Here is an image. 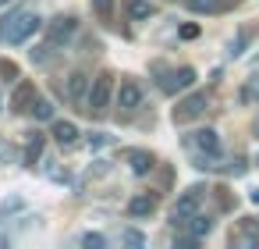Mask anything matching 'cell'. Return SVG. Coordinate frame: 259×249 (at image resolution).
I'll list each match as a JSON object with an SVG mask.
<instances>
[{
  "label": "cell",
  "instance_id": "1",
  "mask_svg": "<svg viewBox=\"0 0 259 249\" xmlns=\"http://www.w3.org/2000/svg\"><path fill=\"white\" fill-rule=\"evenodd\" d=\"M43 29V18L36 15V11H15V15H8V18H0V40L4 43H25V40H32L36 32Z\"/></svg>",
  "mask_w": 259,
  "mask_h": 249
},
{
  "label": "cell",
  "instance_id": "2",
  "mask_svg": "<svg viewBox=\"0 0 259 249\" xmlns=\"http://www.w3.org/2000/svg\"><path fill=\"white\" fill-rule=\"evenodd\" d=\"M110 96H114V75H96L93 79V86H89V111L93 114H100V111H107V103H110Z\"/></svg>",
  "mask_w": 259,
  "mask_h": 249
},
{
  "label": "cell",
  "instance_id": "3",
  "mask_svg": "<svg viewBox=\"0 0 259 249\" xmlns=\"http://www.w3.org/2000/svg\"><path fill=\"white\" fill-rule=\"evenodd\" d=\"M75 32H78V18H75V15H57V18H50L47 36H50V43H54V47L71 43V40H75Z\"/></svg>",
  "mask_w": 259,
  "mask_h": 249
},
{
  "label": "cell",
  "instance_id": "4",
  "mask_svg": "<svg viewBox=\"0 0 259 249\" xmlns=\"http://www.w3.org/2000/svg\"><path fill=\"white\" fill-rule=\"evenodd\" d=\"M206 93H192V96H185L178 107H174V125H188V121H195V118H202V111H206Z\"/></svg>",
  "mask_w": 259,
  "mask_h": 249
},
{
  "label": "cell",
  "instance_id": "5",
  "mask_svg": "<svg viewBox=\"0 0 259 249\" xmlns=\"http://www.w3.org/2000/svg\"><path fill=\"white\" fill-rule=\"evenodd\" d=\"M199 203H202V189L195 185V189H188L178 203H174V210H170V217H174V224H185L192 214H199Z\"/></svg>",
  "mask_w": 259,
  "mask_h": 249
},
{
  "label": "cell",
  "instance_id": "6",
  "mask_svg": "<svg viewBox=\"0 0 259 249\" xmlns=\"http://www.w3.org/2000/svg\"><path fill=\"white\" fill-rule=\"evenodd\" d=\"M192 82H195V72H192V68H178V72H170V75L160 79V89H163L167 96H174L178 89H188Z\"/></svg>",
  "mask_w": 259,
  "mask_h": 249
},
{
  "label": "cell",
  "instance_id": "7",
  "mask_svg": "<svg viewBox=\"0 0 259 249\" xmlns=\"http://www.w3.org/2000/svg\"><path fill=\"white\" fill-rule=\"evenodd\" d=\"M139 103H142V86L132 82V79L121 82V89H117V107H121V111H135Z\"/></svg>",
  "mask_w": 259,
  "mask_h": 249
},
{
  "label": "cell",
  "instance_id": "8",
  "mask_svg": "<svg viewBox=\"0 0 259 249\" xmlns=\"http://www.w3.org/2000/svg\"><path fill=\"white\" fill-rule=\"evenodd\" d=\"M188 146H195V150H202V153H213V157H220V135H217L213 128H199V132L188 139Z\"/></svg>",
  "mask_w": 259,
  "mask_h": 249
},
{
  "label": "cell",
  "instance_id": "9",
  "mask_svg": "<svg viewBox=\"0 0 259 249\" xmlns=\"http://www.w3.org/2000/svg\"><path fill=\"white\" fill-rule=\"evenodd\" d=\"M153 164H156V157H153L149 150H128V167H132V174H149Z\"/></svg>",
  "mask_w": 259,
  "mask_h": 249
},
{
  "label": "cell",
  "instance_id": "10",
  "mask_svg": "<svg viewBox=\"0 0 259 249\" xmlns=\"http://www.w3.org/2000/svg\"><path fill=\"white\" fill-rule=\"evenodd\" d=\"M32 103H36V86H32V82H22V86L15 89V114L32 111Z\"/></svg>",
  "mask_w": 259,
  "mask_h": 249
},
{
  "label": "cell",
  "instance_id": "11",
  "mask_svg": "<svg viewBox=\"0 0 259 249\" xmlns=\"http://www.w3.org/2000/svg\"><path fill=\"white\" fill-rule=\"evenodd\" d=\"M43 157V135L39 132H29V143H25V153H22V164L25 167H36Z\"/></svg>",
  "mask_w": 259,
  "mask_h": 249
},
{
  "label": "cell",
  "instance_id": "12",
  "mask_svg": "<svg viewBox=\"0 0 259 249\" xmlns=\"http://www.w3.org/2000/svg\"><path fill=\"white\" fill-rule=\"evenodd\" d=\"M68 96H71L75 103H82V100H89V79H85L82 72H75V75L68 79Z\"/></svg>",
  "mask_w": 259,
  "mask_h": 249
},
{
  "label": "cell",
  "instance_id": "13",
  "mask_svg": "<svg viewBox=\"0 0 259 249\" xmlns=\"http://www.w3.org/2000/svg\"><path fill=\"white\" fill-rule=\"evenodd\" d=\"M50 132H54V139H57L61 146H71V143H78V128H75L71 121H54V125H50Z\"/></svg>",
  "mask_w": 259,
  "mask_h": 249
},
{
  "label": "cell",
  "instance_id": "14",
  "mask_svg": "<svg viewBox=\"0 0 259 249\" xmlns=\"http://www.w3.org/2000/svg\"><path fill=\"white\" fill-rule=\"evenodd\" d=\"M231 242H234V245H248V249H255V245H259V228H255L252 221H245L241 231L231 235Z\"/></svg>",
  "mask_w": 259,
  "mask_h": 249
},
{
  "label": "cell",
  "instance_id": "15",
  "mask_svg": "<svg viewBox=\"0 0 259 249\" xmlns=\"http://www.w3.org/2000/svg\"><path fill=\"white\" fill-rule=\"evenodd\" d=\"M156 210V196H135L132 203H128V214L132 217H149Z\"/></svg>",
  "mask_w": 259,
  "mask_h": 249
},
{
  "label": "cell",
  "instance_id": "16",
  "mask_svg": "<svg viewBox=\"0 0 259 249\" xmlns=\"http://www.w3.org/2000/svg\"><path fill=\"white\" fill-rule=\"evenodd\" d=\"M185 224H188V235H195V238H202V235L213 231V217H206V214H192Z\"/></svg>",
  "mask_w": 259,
  "mask_h": 249
},
{
  "label": "cell",
  "instance_id": "17",
  "mask_svg": "<svg viewBox=\"0 0 259 249\" xmlns=\"http://www.w3.org/2000/svg\"><path fill=\"white\" fill-rule=\"evenodd\" d=\"M156 11H153V4L149 0H128V18L132 22H146V18H153Z\"/></svg>",
  "mask_w": 259,
  "mask_h": 249
},
{
  "label": "cell",
  "instance_id": "18",
  "mask_svg": "<svg viewBox=\"0 0 259 249\" xmlns=\"http://www.w3.org/2000/svg\"><path fill=\"white\" fill-rule=\"evenodd\" d=\"M36 121H54V103L50 100H43V96H36V103H32V111H29Z\"/></svg>",
  "mask_w": 259,
  "mask_h": 249
},
{
  "label": "cell",
  "instance_id": "19",
  "mask_svg": "<svg viewBox=\"0 0 259 249\" xmlns=\"http://www.w3.org/2000/svg\"><path fill=\"white\" fill-rule=\"evenodd\" d=\"M238 100H241V103H259V75H252V79L241 86Z\"/></svg>",
  "mask_w": 259,
  "mask_h": 249
},
{
  "label": "cell",
  "instance_id": "20",
  "mask_svg": "<svg viewBox=\"0 0 259 249\" xmlns=\"http://www.w3.org/2000/svg\"><path fill=\"white\" fill-rule=\"evenodd\" d=\"M25 210V199L22 196H8L4 203H0V221H8L11 214H22Z\"/></svg>",
  "mask_w": 259,
  "mask_h": 249
},
{
  "label": "cell",
  "instance_id": "21",
  "mask_svg": "<svg viewBox=\"0 0 259 249\" xmlns=\"http://www.w3.org/2000/svg\"><path fill=\"white\" fill-rule=\"evenodd\" d=\"M188 8L199 11V15H213V11H220L224 4H220V0H188Z\"/></svg>",
  "mask_w": 259,
  "mask_h": 249
},
{
  "label": "cell",
  "instance_id": "22",
  "mask_svg": "<svg viewBox=\"0 0 259 249\" xmlns=\"http://www.w3.org/2000/svg\"><path fill=\"white\" fill-rule=\"evenodd\" d=\"M107 171H110V160H96V164H93V167L82 174V185H85V182H93V178H103Z\"/></svg>",
  "mask_w": 259,
  "mask_h": 249
},
{
  "label": "cell",
  "instance_id": "23",
  "mask_svg": "<svg viewBox=\"0 0 259 249\" xmlns=\"http://www.w3.org/2000/svg\"><path fill=\"white\" fill-rule=\"evenodd\" d=\"M121 242H124V245H146V235L135 231V228H124V231H121Z\"/></svg>",
  "mask_w": 259,
  "mask_h": 249
},
{
  "label": "cell",
  "instance_id": "24",
  "mask_svg": "<svg viewBox=\"0 0 259 249\" xmlns=\"http://www.w3.org/2000/svg\"><path fill=\"white\" fill-rule=\"evenodd\" d=\"M110 143H114V135H107V132H93V135H89V146H93V150H103V146H110Z\"/></svg>",
  "mask_w": 259,
  "mask_h": 249
},
{
  "label": "cell",
  "instance_id": "25",
  "mask_svg": "<svg viewBox=\"0 0 259 249\" xmlns=\"http://www.w3.org/2000/svg\"><path fill=\"white\" fill-rule=\"evenodd\" d=\"M245 43H248V32H238V40L231 43L227 54H231V57H241V54H245Z\"/></svg>",
  "mask_w": 259,
  "mask_h": 249
},
{
  "label": "cell",
  "instance_id": "26",
  "mask_svg": "<svg viewBox=\"0 0 259 249\" xmlns=\"http://www.w3.org/2000/svg\"><path fill=\"white\" fill-rule=\"evenodd\" d=\"M82 245H89V249H103V245H107V238H103V235H96V231H89V235H82Z\"/></svg>",
  "mask_w": 259,
  "mask_h": 249
},
{
  "label": "cell",
  "instance_id": "27",
  "mask_svg": "<svg viewBox=\"0 0 259 249\" xmlns=\"http://www.w3.org/2000/svg\"><path fill=\"white\" fill-rule=\"evenodd\" d=\"M93 11H96L100 18H110V11H114V0H93Z\"/></svg>",
  "mask_w": 259,
  "mask_h": 249
},
{
  "label": "cell",
  "instance_id": "28",
  "mask_svg": "<svg viewBox=\"0 0 259 249\" xmlns=\"http://www.w3.org/2000/svg\"><path fill=\"white\" fill-rule=\"evenodd\" d=\"M195 36H199V25H195V22L181 25V40H195Z\"/></svg>",
  "mask_w": 259,
  "mask_h": 249
},
{
  "label": "cell",
  "instance_id": "29",
  "mask_svg": "<svg viewBox=\"0 0 259 249\" xmlns=\"http://www.w3.org/2000/svg\"><path fill=\"white\" fill-rule=\"evenodd\" d=\"M227 171H231V174H245V171H248V164L238 157V160H231V167H227Z\"/></svg>",
  "mask_w": 259,
  "mask_h": 249
},
{
  "label": "cell",
  "instance_id": "30",
  "mask_svg": "<svg viewBox=\"0 0 259 249\" xmlns=\"http://www.w3.org/2000/svg\"><path fill=\"white\" fill-rule=\"evenodd\" d=\"M0 160H8V164H11V160H15V150H11V146H8V143H0Z\"/></svg>",
  "mask_w": 259,
  "mask_h": 249
},
{
  "label": "cell",
  "instance_id": "31",
  "mask_svg": "<svg viewBox=\"0 0 259 249\" xmlns=\"http://www.w3.org/2000/svg\"><path fill=\"white\" fill-rule=\"evenodd\" d=\"M248 199H252V203L259 206V185H255V189H248Z\"/></svg>",
  "mask_w": 259,
  "mask_h": 249
},
{
  "label": "cell",
  "instance_id": "32",
  "mask_svg": "<svg viewBox=\"0 0 259 249\" xmlns=\"http://www.w3.org/2000/svg\"><path fill=\"white\" fill-rule=\"evenodd\" d=\"M4 242H8V238H4V235H0V245H4Z\"/></svg>",
  "mask_w": 259,
  "mask_h": 249
},
{
  "label": "cell",
  "instance_id": "33",
  "mask_svg": "<svg viewBox=\"0 0 259 249\" xmlns=\"http://www.w3.org/2000/svg\"><path fill=\"white\" fill-rule=\"evenodd\" d=\"M4 4H8V0H0V8H4Z\"/></svg>",
  "mask_w": 259,
  "mask_h": 249
},
{
  "label": "cell",
  "instance_id": "34",
  "mask_svg": "<svg viewBox=\"0 0 259 249\" xmlns=\"http://www.w3.org/2000/svg\"><path fill=\"white\" fill-rule=\"evenodd\" d=\"M255 164H259V153H255Z\"/></svg>",
  "mask_w": 259,
  "mask_h": 249
},
{
  "label": "cell",
  "instance_id": "35",
  "mask_svg": "<svg viewBox=\"0 0 259 249\" xmlns=\"http://www.w3.org/2000/svg\"><path fill=\"white\" fill-rule=\"evenodd\" d=\"M255 132H259V125H255Z\"/></svg>",
  "mask_w": 259,
  "mask_h": 249
}]
</instances>
